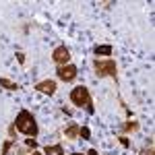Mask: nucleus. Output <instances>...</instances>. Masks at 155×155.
Wrapping results in <instances>:
<instances>
[{
	"instance_id": "f3484780",
	"label": "nucleus",
	"mask_w": 155,
	"mask_h": 155,
	"mask_svg": "<svg viewBox=\"0 0 155 155\" xmlns=\"http://www.w3.org/2000/svg\"><path fill=\"white\" fill-rule=\"evenodd\" d=\"M72 155H83V153H72Z\"/></svg>"
},
{
	"instance_id": "2eb2a0df",
	"label": "nucleus",
	"mask_w": 155,
	"mask_h": 155,
	"mask_svg": "<svg viewBox=\"0 0 155 155\" xmlns=\"http://www.w3.org/2000/svg\"><path fill=\"white\" fill-rule=\"evenodd\" d=\"M87 155H97V151H95V149H89V153H87Z\"/></svg>"
},
{
	"instance_id": "9b49d317",
	"label": "nucleus",
	"mask_w": 155,
	"mask_h": 155,
	"mask_svg": "<svg viewBox=\"0 0 155 155\" xmlns=\"http://www.w3.org/2000/svg\"><path fill=\"white\" fill-rule=\"evenodd\" d=\"M79 137H81V139H89V137H91V130H89L87 126H81V128H79Z\"/></svg>"
},
{
	"instance_id": "ddd939ff",
	"label": "nucleus",
	"mask_w": 155,
	"mask_h": 155,
	"mask_svg": "<svg viewBox=\"0 0 155 155\" xmlns=\"http://www.w3.org/2000/svg\"><path fill=\"white\" fill-rule=\"evenodd\" d=\"M27 145H29V147H33V149H35V147H37L35 139H27Z\"/></svg>"
},
{
	"instance_id": "0eeeda50",
	"label": "nucleus",
	"mask_w": 155,
	"mask_h": 155,
	"mask_svg": "<svg viewBox=\"0 0 155 155\" xmlns=\"http://www.w3.org/2000/svg\"><path fill=\"white\" fill-rule=\"evenodd\" d=\"M46 155H64V149L60 145H52V147H46Z\"/></svg>"
},
{
	"instance_id": "f03ea898",
	"label": "nucleus",
	"mask_w": 155,
	"mask_h": 155,
	"mask_svg": "<svg viewBox=\"0 0 155 155\" xmlns=\"http://www.w3.org/2000/svg\"><path fill=\"white\" fill-rule=\"evenodd\" d=\"M71 101L74 104V106L79 107H85L89 114H93L95 112V107H93V104H91V95H89V89L87 87H74L71 91Z\"/></svg>"
},
{
	"instance_id": "39448f33",
	"label": "nucleus",
	"mask_w": 155,
	"mask_h": 155,
	"mask_svg": "<svg viewBox=\"0 0 155 155\" xmlns=\"http://www.w3.org/2000/svg\"><path fill=\"white\" fill-rule=\"evenodd\" d=\"M58 77L62 79V81H74V77H77V66H72V64H64V66H60L58 71Z\"/></svg>"
},
{
	"instance_id": "f8f14e48",
	"label": "nucleus",
	"mask_w": 155,
	"mask_h": 155,
	"mask_svg": "<svg viewBox=\"0 0 155 155\" xmlns=\"http://www.w3.org/2000/svg\"><path fill=\"white\" fill-rule=\"evenodd\" d=\"M134 128H139L137 122H132V124H126V126H124V130H134Z\"/></svg>"
},
{
	"instance_id": "1a4fd4ad",
	"label": "nucleus",
	"mask_w": 155,
	"mask_h": 155,
	"mask_svg": "<svg viewBox=\"0 0 155 155\" xmlns=\"http://www.w3.org/2000/svg\"><path fill=\"white\" fill-rule=\"evenodd\" d=\"M95 52L97 56H110L112 54V46H95Z\"/></svg>"
},
{
	"instance_id": "7ed1b4c3",
	"label": "nucleus",
	"mask_w": 155,
	"mask_h": 155,
	"mask_svg": "<svg viewBox=\"0 0 155 155\" xmlns=\"http://www.w3.org/2000/svg\"><path fill=\"white\" fill-rule=\"evenodd\" d=\"M93 68H95V74L97 77H112V79H116L118 77V66H116V62L114 60H95L93 62Z\"/></svg>"
},
{
	"instance_id": "423d86ee",
	"label": "nucleus",
	"mask_w": 155,
	"mask_h": 155,
	"mask_svg": "<svg viewBox=\"0 0 155 155\" xmlns=\"http://www.w3.org/2000/svg\"><path fill=\"white\" fill-rule=\"evenodd\" d=\"M35 89L39 91V93H46V95H54V91H56V83L54 81H41V83L35 85Z\"/></svg>"
},
{
	"instance_id": "4468645a",
	"label": "nucleus",
	"mask_w": 155,
	"mask_h": 155,
	"mask_svg": "<svg viewBox=\"0 0 155 155\" xmlns=\"http://www.w3.org/2000/svg\"><path fill=\"white\" fill-rule=\"evenodd\" d=\"M141 155H153V147H149V149H143V153Z\"/></svg>"
},
{
	"instance_id": "dca6fc26",
	"label": "nucleus",
	"mask_w": 155,
	"mask_h": 155,
	"mask_svg": "<svg viewBox=\"0 0 155 155\" xmlns=\"http://www.w3.org/2000/svg\"><path fill=\"white\" fill-rule=\"evenodd\" d=\"M33 155H41V153H37V151H33Z\"/></svg>"
},
{
	"instance_id": "20e7f679",
	"label": "nucleus",
	"mask_w": 155,
	"mask_h": 155,
	"mask_svg": "<svg viewBox=\"0 0 155 155\" xmlns=\"http://www.w3.org/2000/svg\"><path fill=\"white\" fill-rule=\"evenodd\" d=\"M52 58H54V62L56 64H68V60H71V52H68V48L66 46H58V48L52 52Z\"/></svg>"
},
{
	"instance_id": "f257e3e1",
	"label": "nucleus",
	"mask_w": 155,
	"mask_h": 155,
	"mask_svg": "<svg viewBox=\"0 0 155 155\" xmlns=\"http://www.w3.org/2000/svg\"><path fill=\"white\" fill-rule=\"evenodd\" d=\"M15 126H17V130H21L23 134H27V137H35L37 134L35 118H33V114H31L29 110H21V112L17 114Z\"/></svg>"
},
{
	"instance_id": "9d476101",
	"label": "nucleus",
	"mask_w": 155,
	"mask_h": 155,
	"mask_svg": "<svg viewBox=\"0 0 155 155\" xmlns=\"http://www.w3.org/2000/svg\"><path fill=\"white\" fill-rule=\"evenodd\" d=\"M79 128H81V126L71 124V126L66 128V139H77V137H79Z\"/></svg>"
},
{
	"instance_id": "6e6552de",
	"label": "nucleus",
	"mask_w": 155,
	"mask_h": 155,
	"mask_svg": "<svg viewBox=\"0 0 155 155\" xmlns=\"http://www.w3.org/2000/svg\"><path fill=\"white\" fill-rule=\"evenodd\" d=\"M0 87H4V89H8V91H17L19 89V85L17 83H12V81H8V79H0Z\"/></svg>"
}]
</instances>
